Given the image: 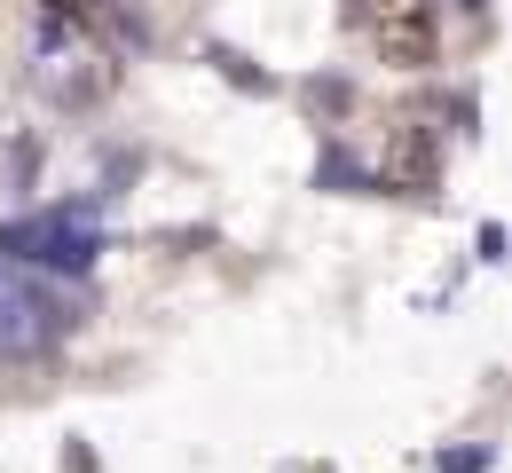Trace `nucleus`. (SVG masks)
<instances>
[{"instance_id":"obj_4","label":"nucleus","mask_w":512,"mask_h":473,"mask_svg":"<svg viewBox=\"0 0 512 473\" xmlns=\"http://www.w3.org/2000/svg\"><path fill=\"white\" fill-rule=\"evenodd\" d=\"M0 261L87 269V261H95V229H79V221H64V213H48V221H0Z\"/></svg>"},{"instance_id":"obj_3","label":"nucleus","mask_w":512,"mask_h":473,"mask_svg":"<svg viewBox=\"0 0 512 473\" xmlns=\"http://www.w3.org/2000/svg\"><path fill=\"white\" fill-rule=\"evenodd\" d=\"M71 324H79V316H71L56 292L0 276V355H40V347H56Z\"/></svg>"},{"instance_id":"obj_2","label":"nucleus","mask_w":512,"mask_h":473,"mask_svg":"<svg viewBox=\"0 0 512 473\" xmlns=\"http://www.w3.org/2000/svg\"><path fill=\"white\" fill-rule=\"evenodd\" d=\"M355 32L371 40V56L394 71H426L434 64V40H442V16L434 0H347Z\"/></svg>"},{"instance_id":"obj_1","label":"nucleus","mask_w":512,"mask_h":473,"mask_svg":"<svg viewBox=\"0 0 512 473\" xmlns=\"http://www.w3.org/2000/svg\"><path fill=\"white\" fill-rule=\"evenodd\" d=\"M134 32L111 0H32V79L48 103L87 111L127 79Z\"/></svg>"}]
</instances>
